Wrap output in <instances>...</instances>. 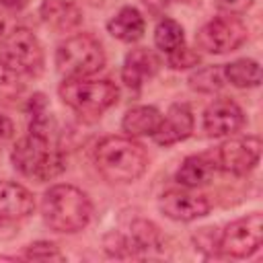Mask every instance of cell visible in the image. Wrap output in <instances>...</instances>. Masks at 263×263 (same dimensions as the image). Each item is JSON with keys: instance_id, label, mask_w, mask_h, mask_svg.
Masks as SVG:
<instances>
[{"instance_id": "1", "label": "cell", "mask_w": 263, "mask_h": 263, "mask_svg": "<svg viewBox=\"0 0 263 263\" xmlns=\"http://www.w3.org/2000/svg\"><path fill=\"white\" fill-rule=\"evenodd\" d=\"M95 164L109 183L127 185L144 175L148 154L129 136H107L95 148Z\"/></svg>"}, {"instance_id": "2", "label": "cell", "mask_w": 263, "mask_h": 263, "mask_svg": "<svg viewBox=\"0 0 263 263\" xmlns=\"http://www.w3.org/2000/svg\"><path fill=\"white\" fill-rule=\"evenodd\" d=\"M43 222L62 234H74L86 228L92 216L88 195L74 185H53L43 193L41 199Z\"/></svg>"}, {"instance_id": "3", "label": "cell", "mask_w": 263, "mask_h": 263, "mask_svg": "<svg viewBox=\"0 0 263 263\" xmlns=\"http://www.w3.org/2000/svg\"><path fill=\"white\" fill-rule=\"evenodd\" d=\"M10 160L21 175L35 181L55 179L66 168L64 154L51 142V134L39 132H29L21 138L10 152Z\"/></svg>"}, {"instance_id": "4", "label": "cell", "mask_w": 263, "mask_h": 263, "mask_svg": "<svg viewBox=\"0 0 263 263\" xmlns=\"http://www.w3.org/2000/svg\"><path fill=\"white\" fill-rule=\"evenodd\" d=\"M103 45L88 33L72 35L55 49V70L64 78H88L103 70Z\"/></svg>"}, {"instance_id": "5", "label": "cell", "mask_w": 263, "mask_h": 263, "mask_svg": "<svg viewBox=\"0 0 263 263\" xmlns=\"http://www.w3.org/2000/svg\"><path fill=\"white\" fill-rule=\"evenodd\" d=\"M60 99L78 115L99 117L117 103L119 90L111 80L66 78L60 86Z\"/></svg>"}, {"instance_id": "6", "label": "cell", "mask_w": 263, "mask_h": 263, "mask_svg": "<svg viewBox=\"0 0 263 263\" xmlns=\"http://www.w3.org/2000/svg\"><path fill=\"white\" fill-rule=\"evenodd\" d=\"M0 60L21 76H39L45 64L43 47L37 35L25 27H16L4 37Z\"/></svg>"}, {"instance_id": "7", "label": "cell", "mask_w": 263, "mask_h": 263, "mask_svg": "<svg viewBox=\"0 0 263 263\" xmlns=\"http://www.w3.org/2000/svg\"><path fill=\"white\" fill-rule=\"evenodd\" d=\"M263 242V216L253 212L245 218L230 222L220 234L218 249L234 259H247L259 251Z\"/></svg>"}, {"instance_id": "8", "label": "cell", "mask_w": 263, "mask_h": 263, "mask_svg": "<svg viewBox=\"0 0 263 263\" xmlns=\"http://www.w3.org/2000/svg\"><path fill=\"white\" fill-rule=\"evenodd\" d=\"M247 35L249 31L242 25V21L226 14V16H218L205 23L197 31L195 41H197V47L203 49L205 53L222 55V53H230L238 49L247 41Z\"/></svg>"}, {"instance_id": "9", "label": "cell", "mask_w": 263, "mask_h": 263, "mask_svg": "<svg viewBox=\"0 0 263 263\" xmlns=\"http://www.w3.org/2000/svg\"><path fill=\"white\" fill-rule=\"evenodd\" d=\"M261 158V138L242 136L226 140L218 150V166L224 173L242 177L251 173Z\"/></svg>"}, {"instance_id": "10", "label": "cell", "mask_w": 263, "mask_h": 263, "mask_svg": "<svg viewBox=\"0 0 263 263\" xmlns=\"http://www.w3.org/2000/svg\"><path fill=\"white\" fill-rule=\"evenodd\" d=\"M113 242H105V249L115 257H129L136 253H146L152 249H160L162 236L160 230L148 222V220H136L132 222L129 230L125 234H111Z\"/></svg>"}, {"instance_id": "11", "label": "cell", "mask_w": 263, "mask_h": 263, "mask_svg": "<svg viewBox=\"0 0 263 263\" xmlns=\"http://www.w3.org/2000/svg\"><path fill=\"white\" fill-rule=\"evenodd\" d=\"M158 208L175 222H191L203 218L210 212V201L205 195L191 193L187 189H168L160 195Z\"/></svg>"}, {"instance_id": "12", "label": "cell", "mask_w": 263, "mask_h": 263, "mask_svg": "<svg viewBox=\"0 0 263 263\" xmlns=\"http://www.w3.org/2000/svg\"><path fill=\"white\" fill-rule=\"evenodd\" d=\"M245 125L242 109L230 99L214 101L203 113V129L212 138H228L240 132Z\"/></svg>"}, {"instance_id": "13", "label": "cell", "mask_w": 263, "mask_h": 263, "mask_svg": "<svg viewBox=\"0 0 263 263\" xmlns=\"http://www.w3.org/2000/svg\"><path fill=\"white\" fill-rule=\"evenodd\" d=\"M35 199L27 187L16 181H0V224L18 222L33 214Z\"/></svg>"}, {"instance_id": "14", "label": "cell", "mask_w": 263, "mask_h": 263, "mask_svg": "<svg viewBox=\"0 0 263 263\" xmlns=\"http://www.w3.org/2000/svg\"><path fill=\"white\" fill-rule=\"evenodd\" d=\"M193 123L195 121H193V113H191L189 105L175 103V105L168 107L166 115H162V121H160L156 134L152 138L160 146H171V144L183 142L191 136Z\"/></svg>"}, {"instance_id": "15", "label": "cell", "mask_w": 263, "mask_h": 263, "mask_svg": "<svg viewBox=\"0 0 263 263\" xmlns=\"http://www.w3.org/2000/svg\"><path fill=\"white\" fill-rule=\"evenodd\" d=\"M156 72H158V58L150 49L138 47L125 55L123 66H121V80L125 82V86L138 90Z\"/></svg>"}, {"instance_id": "16", "label": "cell", "mask_w": 263, "mask_h": 263, "mask_svg": "<svg viewBox=\"0 0 263 263\" xmlns=\"http://www.w3.org/2000/svg\"><path fill=\"white\" fill-rule=\"evenodd\" d=\"M39 16L49 29L58 33H68L82 23L80 8L70 0H43Z\"/></svg>"}, {"instance_id": "17", "label": "cell", "mask_w": 263, "mask_h": 263, "mask_svg": "<svg viewBox=\"0 0 263 263\" xmlns=\"http://www.w3.org/2000/svg\"><path fill=\"white\" fill-rule=\"evenodd\" d=\"M162 121V113L152 107V105H138L132 107L123 119H121V129L129 138H142V136H154L158 125Z\"/></svg>"}, {"instance_id": "18", "label": "cell", "mask_w": 263, "mask_h": 263, "mask_svg": "<svg viewBox=\"0 0 263 263\" xmlns=\"http://www.w3.org/2000/svg\"><path fill=\"white\" fill-rule=\"evenodd\" d=\"M214 175H216V162L203 154H195V156H187L183 160V164L175 173V179L179 185H183L187 189H195V187L210 183L214 179Z\"/></svg>"}, {"instance_id": "19", "label": "cell", "mask_w": 263, "mask_h": 263, "mask_svg": "<svg viewBox=\"0 0 263 263\" xmlns=\"http://www.w3.org/2000/svg\"><path fill=\"white\" fill-rule=\"evenodd\" d=\"M144 29H146V23H144V16L138 8L134 6H123L109 23H107V31L123 41V43H136L138 39H142L144 35Z\"/></svg>"}, {"instance_id": "20", "label": "cell", "mask_w": 263, "mask_h": 263, "mask_svg": "<svg viewBox=\"0 0 263 263\" xmlns=\"http://www.w3.org/2000/svg\"><path fill=\"white\" fill-rule=\"evenodd\" d=\"M224 80L236 88H255L261 84V66L251 58H240L222 68Z\"/></svg>"}, {"instance_id": "21", "label": "cell", "mask_w": 263, "mask_h": 263, "mask_svg": "<svg viewBox=\"0 0 263 263\" xmlns=\"http://www.w3.org/2000/svg\"><path fill=\"white\" fill-rule=\"evenodd\" d=\"M183 43H185V33L177 21H173V18L158 21V25L154 29V45L158 49H162L164 53H171L173 49L181 47Z\"/></svg>"}, {"instance_id": "22", "label": "cell", "mask_w": 263, "mask_h": 263, "mask_svg": "<svg viewBox=\"0 0 263 263\" xmlns=\"http://www.w3.org/2000/svg\"><path fill=\"white\" fill-rule=\"evenodd\" d=\"M189 86L197 92H216L224 86V72L222 68L218 66H205V68H199L195 70L191 76H189Z\"/></svg>"}, {"instance_id": "23", "label": "cell", "mask_w": 263, "mask_h": 263, "mask_svg": "<svg viewBox=\"0 0 263 263\" xmlns=\"http://www.w3.org/2000/svg\"><path fill=\"white\" fill-rule=\"evenodd\" d=\"M23 90L25 82L21 80V74L0 60V103H10L18 99Z\"/></svg>"}, {"instance_id": "24", "label": "cell", "mask_w": 263, "mask_h": 263, "mask_svg": "<svg viewBox=\"0 0 263 263\" xmlns=\"http://www.w3.org/2000/svg\"><path fill=\"white\" fill-rule=\"evenodd\" d=\"M23 257L29 261H64L66 259V255L53 242H47V240H37L29 245Z\"/></svg>"}, {"instance_id": "25", "label": "cell", "mask_w": 263, "mask_h": 263, "mask_svg": "<svg viewBox=\"0 0 263 263\" xmlns=\"http://www.w3.org/2000/svg\"><path fill=\"white\" fill-rule=\"evenodd\" d=\"M197 64H199V53L195 49L187 47L185 43L168 53V66L175 70H187V68H193Z\"/></svg>"}, {"instance_id": "26", "label": "cell", "mask_w": 263, "mask_h": 263, "mask_svg": "<svg viewBox=\"0 0 263 263\" xmlns=\"http://www.w3.org/2000/svg\"><path fill=\"white\" fill-rule=\"evenodd\" d=\"M216 2V8L224 14H230V16H236V14H242L247 12L255 0H214Z\"/></svg>"}, {"instance_id": "27", "label": "cell", "mask_w": 263, "mask_h": 263, "mask_svg": "<svg viewBox=\"0 0 263 263\" xmlns=\"http://www.w3.org/2000/svg\"><path fill=\"white\" fill-rule=\"evenodd\" d=\"M12 132H14V125H12V121H10L8 117L0 115V140H6V138H10V136H12Z\"/></svg>"}, {"instance_id": "28", "label": "cell", "mask_w": 263, "mask_h": 263, "mask_svg": "<svg viewBox=\"0 0 263 263\" xmlns=\"http://www.w3.org/2000/svg\"><path fill=\"white\" fill-rule=\"evenodd\" d=\"M27 4V0H0V6L4 8H10V10H18Z\"/></svg>"}, {"instance_id": "29", "label": "cell", "mask_w": 263, "mask_h": 263, "mask_svg": "<svg viewBox=\"0 0 263 263\" xmlns=\"http://www.w3.org/2000/svg\"><path fill=\"white\" fill-rule=\"evenodd\" d=\"M2 33H4V18H2V14H0V37H2Z\"/></svg>"}]
</instances>
